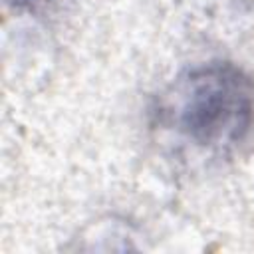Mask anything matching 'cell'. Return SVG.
I'll return each instance as SVG.
<instances>
[{"instance_id":"cell-1","label":"cell","mask_w":254,"mask_h":254,"mask_svg":"<svg viewBox=\"0 0 254 254\" xmlns=\"http://www.w3.org/2000/svg\"><path fill=\"white\" fill-rule=\"evenodd\" d=\"M159 123L192 151L230 155L254 131V79L230 62L190 67L165 93Z\"/></svg>"}]
</instances>
